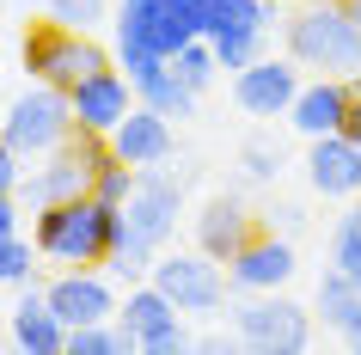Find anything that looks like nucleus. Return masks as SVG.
Instances as JSON below:
<instances>
[{
    "label": "nucleus",
    "mask_w": 361,
    "mask_h": 355,
    "mask_svg": "<svg viewBox=\"0 0 361 355\" xmlns=\"http://www.w3.org/2000/svg\"><path fill=\"white\" fill-rule=\"evenodd\" d=\"M233 331L251 355H300L312 343V313L300 300H288L282 288H269V294H245L233 306Z\"/></svg>",
    "instance_id": "nucleus-5"
},
{
    "label": "nucleus",
    "mask_w": 361,
    "mask_h": 355,
    "mask_svg": "<svg viewBox=\"0 0 361 355\" xmlns=\"http://www.w3.org/2000/svg\"><path fill=\"white\" fill-rule=\"evenodd\" d=\"M269 6H282V0H269Z\"/></svg>",
    "instance_id": "nucleus-36"
},
{
    "label": "nucleus",
    "mask_w": 361,
    "mask_h": 355,
    "mask_svg": "<svg viewBox=\"0 0 361 355\" xmlns=\"http://www.w3.org/2000/svg\"><path fill=\"white\" fill-rule=\"evenodd\" d=\"M171 74L184 80V86H196V92H202V86L221 74V61H214V43H209V37H190L178 56H171Z\"/></svg>",
    "instance_id": "nucleus-24"
},
{
    "label": "nucleus",
    "mask_w": 361,
    "mask_h": 355,
    "mask_svg": "<svg viewBox=\"0 0 361 355\" xmlns=\"http://www.w3.org/2000/svg\"><path fill=\"white\" fill-rule=\"evenodd\" d=\"M98 68H111V49H98L92 31H80V25H61V19H43L25 31V74L43 80V86H80L86 74Z\"/></svg>",
    "instance_id": "nucleus-4"
},
{
    "label": "nucleus",
    "mask_w": 361,
    "mask_h": 355,
    "mask_svg": "<svg viewBox=\"0 0 361 355\" xmlns=\"http://www.w3.org/2000/svg\"><path fill=\"white\" fill-rule=\"evenodd\" d=\"M171 300H178V313H214L221 300H227V270H221V258H209L202 245L196 251H159L153 258V276Z\"/></svg>",
    "instance_id": "nucleus-8"
},
{
    "label": "nucleus",
    "mask_w": 361,
    "mask_h": 355,
    "mask_svg": "<svg viewBox=\"0 0 361 355\" xmlns=\"http://www.w3.org/2000/svg\"><path fill=\"white\" fill-rule=\"evenodd\" d=\"M276 172H282V153H276V148H264V141H251V148H245V178L269 184Z\"/></svg>",
    "instance_id": "nucleus-29"
},
{
    "label": "nucleus",
    "mask_w": 361,
    "mask_h": 355,
    "mask_svg": "<svg viewBox=\"0 0 361 355\" xmlns=\"http://www.w3.org/2000/svg\"><path fill=\"white\" fill-rule=\"evenodd\" d=\"M276 221H282V233H294V227H300V208L282 203V208H276Z\"/></svg>",
    "instance_id": "nucleus-32"
},
{
    "label": "nucleus",
    "mask_w": 361,
    "mask_h": 355,
    "mask_svg": "<svg viewBox=\"0 0 361 355\" xmlns=\"http://www.w3.org/2000/svg\"><path fill=\"white\" fill-rule=\"evenodd\" d=\"M68 104H74V129L111 135L141 98H135V80L123 74V68H98V74H86L80 86H68Z\"/></svg>",
    "instance_id": "nucleus-12"
},
{
    "label": "nucleus",
    "mask_w": 361,
    "mask_h": 355,
    "mask_svg": "<svg viewBox=\"0 0 361 355\" xmlns=\"http://www.w3.org/2000/svg\"><path fill=\"white\" fill-rule=\"evenodd\" d=\"M19 178H25V172H19V153L0 141V196H19Z\"/></svg>",
    "instance_id": "nucleus-30"
},
{
    "label": "nucleus",
    "mask_w": 361,
    "mask_h": 355,
    "mask_svg": "<svg viewBox=\"0 0 361 355\" xmlns=\"http://www.w3.org/2000/svg\"><path fill=\"white\" fill-rule=\"evenodd\" d=\"M19 196L31 208L68 203V196H92V166L74 153V141H61L56 153H43V166H31V178H19Z\"/></svg>",
    "instance_id": "nucleus-14"
},
{
    "label": "nucleus",
    "mask_w": 361,
    "mask_h": 355,
    "mask_svg": "<svg viewBox=\"0 0 361 355\" xmlns=\"http://www.w3.org/2000/svg\"><path fill=\"white\" fill-rule=\"evenodd\" d=\"M251 233H257V215H251L239 196H214V203L196 215V245H202L209 258H221V263H227Z\"/></svg>",
    "instance_id": "nucleus-19"
},
{
    "label": "nucleus",
    "mask_w": 361,
    "mask_h": 355,
    "mask_svg": "<svg viewBox=\"0 0 361 355\" xmlns=\"http://www.w3.org/2000/svg\"><path fill=\"white\" fill-rule=\"evenodd\" d=\"M343 343H349V349H355V355H361V331H355V337H343Z\"/></svg>",
    "instance_id": "nucleus-34"
},
{
    "label": "nucleus",
    "mask_w": 361,
    "mask_h": 355,
    "mask_svg": "<svg viewBox=\"0 0 361 355\" xmlns=\"http://www.w3.org/2000/svg\"><path fill=\"white\" fill-rule=\"evenodd\" d=\"M349 86H355V98H361V68H355V74H349Z\"/></svg>",
    "instance_id": "nucleus-35"
},
{
    "label": "nucleus",
    "mask_w": 361,
    "mask_h": 355,
    "mask_svg": "<svg viewBox=\"0 0 361 355\" xmlns=\"http://www.w3.org/2000/svg\"><path fill=\"white\" fill-rule=\"evenodd\" d=\"M343 135H349V141H355V148H361V98H355V104H349V116H343Z\"/></svg>",
    "instance_id": "nucleus-31"
},
{
    "label": "nucleus",
    "mask_w": 361,
    "mask_h": 355,
    "mask_svg": "<svg viewBox=\"0 0 361 355\" xmlns=\"http://www.w3.org/2000/svg\"><path fill=\"white\" fill-rule=\"evenodd\" d=\"M294 92H300V61L294 56H257L251 68L233 74V98L245 116H288Z\"/></svg>",
    "instance_id": "nucleus-11"
},
{
    "label": "nucleus",
    "mask_w": 361,
    "mask_h": 355,
    "mask_svg": "<svg viewBox=\"0 0 361 355\" xmlns=\"http://www.w3.org/2000/svg\"><path fill=\"white\" fill-rule=\"evenodd\" d=\"M319 313H324L331 331L355 337L361 331V282H349L343 270H324L319 276Z\"/></svg>",
    "instance_id": "nucleus-21"
},
{
    "label": "nucleus",
    "mask_w": 361,
    "mask_h": 355,
    "mask_svg": "<svg viewBox=\"0 0 361 355\" xmlns=\"http://www.w3.org/2000/svg\"><path fill=\"white\" fill-rule=\"evenodd\" d=\"M6 343L25 349V355H68V325H61V313L49 306V294L25 288V300L6 313Z\"/></svg>",
    "instance_id": "nucleus-16"
},
{
    "label": "nucleus",
    "mask_w": 361,
    "mask_h": 355,
    "mask_svg": "<svg viewBox=\"0 0 361 355\" xmlns=\"http://www.w3.org/2000/svg\"><path fill=\"white\" fill-rule=\"evenodd\" d=\"M209 43H214V61H221V68H233V74H239V68H251V61L264 56V31H257V25L221 31V37H209Z\"/></svg>",
    "instance_id": "nucleus-23"
},
{
    "label": "nucleus",
    "mask_w": 361,
    "mask_h": 355,
    "mask_svg": "<svg viewBox=\"0 0 361 355\" xmlns=\"http://www.w3.org/2000/svg\"><path fill=\"white\" fill-rule=\"evenodd\" d=\"M111 148H116V160H129L135 172L141 166H166L171 160V116H159L153 104H135V111L111 129Z\"/></svg>",
    "instance_id": "nucleus-18"
},
{
    "label": "nucleus",
    "mask_w": 361,
    "mask_h": 355,
    "mask_svg": "<svg viewBox=\"0 0 361 355\" xmlns=\"http://www.w3.org/2000/svg\"><path fill=\"white\" fill-rule=\"evenodd\" d=\"M116 318L129 325V337H135V349H141V355H184V349H190L184 313H178V300H171L159 282H135L129 300L116 306Z\"/></svg>",
    "instance_id": "nucleus-7"
},
{
    "label": "nucleus",
    "mask_w": 361,
    "mask_h": 355,
    "mask_svg": "<svg viewBox=\"0 0 361 355\" xmlns=\"http://www.w3.org/2000/svg\"><path fill=\"white\" fill-rule=\"evenodd\" d=\"M349 104H355V86L343 74H319L312 86H300L294 92V104H288V123L306 135V141H319V135H343V116H349Z\"/></svg>",
    "instance_id": "nucleus-13"
},
{
    "label": "nucleus",
    "mask_w": 361,
    "mask_h": 355,
    "mask_svg": "<svg viewBox=\"0 0 361 355\" xmlns=\"http://www.w3.org/2000/svg\"><path fill=\"white\" fill-rule=\"evenodd\" d=\"M68 135H74V104H68L61 86H43V80L13 104V111H6V123H0V141L19 153V160H43V153H56Z\"/></svg>",
    "instance_id": "nucleus-6"
},
{
    "label": "nucleus",
    "mask_w": 361,
    "mask_h": 355,
    "mask_svg": "<svg viewBox=\"0 0 361 355\" xmlns=\"http://www.w3.org/2000/svg\"><path fill=\"white\" fill-rule=\"evenodd\" d=\"M49 19L80 25V31H98V25H104V0H49Z\"/></svg>",
    "instance_id": "nucleus-28"
},
{
    "label": "nucleus",
    "mask_w": 361,
    "mask_h": 355,
    "mask_svg": "<svg viewBox=\"0 0 361 355\" xmlns=\"http://www.w3.org/2000/svg\"><path fill=\"white\" fill-rule=\"evenodd\" d=\"M294 270H300V258H294V245H288V233H276V227H257L239 251L227 258V282L239 288V294H269V288H288L294 282Z\"/></svg>",
    "instance_id": "nucleus-10"
},
{
    "label": "nucleus",
    "mask_w": 361,
    "mask_h": 355,
    "mask_svg": "<svg viewBox=\"0 0 361 355\" xmlns=\"http://www.w3.org/2000/svg\"><path fill=\"white\" fill-rule=\"evenodd\" d=\"M288 56L312 74H355L361 68V25L349 19L343 0H306L288 19Z\"/></svg>",
    "instance_id": "nucleus-3"
},
{
    "label": "nucleus",
    "mask_w": 361,
    "mask_h": 355,
    "mask_svg": "<svg viewBox=\"0 0 361 355\" xmlns=\"http://www.w3.org/2000/svg\"><path fill=\"white\" fill-rule=\"evenodd\" d=\"M37 239H19V233H6L0 239V282L6 288H31V270H37Z\"/></svg>",
    "instance_id": "nucleus-25"
},
{
    "label": "nucleus",
    "mask_w": 361,
    "mask_h": 355,
    "mask_svg": "<svg viewBox=\"0 0 361 355\" xmlns=\"http://www.w3.org/2000/svg\"><path fill=\"white\" fill-rule=\"evenodd\" d=\"M306 184L319 196H361V148L349 135H319L306 153Z\"/></svg>",
    "instance_id": "nucleus-17"
},
{
    "label": "nucleus",
    "mask_w": 361,
    "mask_h": 355,
    "mask_svg": "<svg viewBox=\"0 0 361 355\" xmlns=\"http://www.w3.org/2000/svg\"><path fill=\"white\" fill-rule=\"evenodd\" d=\"M123 215H129V227L147 245L166 251V239L178 233V215H184V178L166 172V166H141V172H135L129 203H123Z\"/></svg>",
    "instance_id": "nucleus-9"
},
{
    "label": "nucleus",
    "mask_w": 361,
    "mask_h": 355,
    "mask_svg": "<svg viewBox=\"0 0 361 355\" xmlns=\"http://www.w3.org/2000/svg\"><path fill=\"white\" fill-rule=\"evenodd\" d=\"M129 190H135V166L129 160H111V166L92 178V196H104V203H129Z\"/></svg>",
    "instance_id": "nucleus-27"
},
{
    "label": "nucleus",
    "mask_w": 361,
    "mask_h": 355,
    "mask_svg": "<svg viewBox=\"0 0 361 355\" xmlns=\"http://www.w3.org/2000/svg\"><path fill=\"white\" fill-rule=\"evenodd\" d=\"M116 233H123V203H104V196H68V203L37 208V227L31 239L49 263L61 270H98L111 258Z\"/></svg>",
    "instance_id": "nucleus-1"
},
{
    "label": "nucleus",
    "mask_w": 361,
    "mask_h": 355,
    "mask_svg": "<svg viewBox=\"0 0 361 355\" xmlns=\"http://www.w3.org/2000/svg\"><path fill=\"white\" fill-rule=\"evenodd\" d=\"M123 74L135 80V98L153 104L159 116H190L196 111V86H184V80L171 74V61H129Z\"/></svg>",
    "instance_id": "nucleus-20"
},
{
    "label": "nucleus",
    "mask_w": 361,
    "mask_h": 355,
    "mask_svg": "<svg viewBox=\"0 0 361 355\" xmlns=\"http://www.w3.org/2000/svg\"><path fill=\"white\" fill-rule=\"evenodd\" d=\"M43 294H49V306L61 313L68 331L74 325H98V318H116V294H111V282L98 276V270H61Z\"/></svg>",
    "instance_id": "nucleus-15"
},
{
    "label": "nucleus",
    "mask_w": 361,
    "mask_h": 355,
    "mask_svg": "<svg viewBox=\"0 0 361 355\" xmlns=\"http://www.w3.org/2000/svg\"><path fill=\"white\" fill-rule=\"evenodd\" d=\"M343 6H349V19H355V25H361V0H343Z\"/></svg>",
    "instance_id": "nucleus-33"
},
{
    "label": "nucleus",
    "mask_w": 361,
    "mask_h": 355,
    "mask_svg": "<svg viewBox=\"0 0 361 355\" xmlns=\"http://www.w3.org/2000/svg\"><path fill=\"white\" fill-rule=\"evenodd\" d=\"M129 349H135L129 325H111V318L74 325V331H68V355H129Z\"/></svg>",
    "instance_id": "nucleus-22"
},
{
    "label": "nucleus",
    "mask_w": 361,
    "mask_h": 355,
    "mask_svg": "<svg viewBox=\"0 0 361 355\" xmlns=\"http://www.w3.org/2000/svg\"><path fill=\"white\" fill-rule=\"evenodd\" d=\"M209 0H123L116 6V61H171L190 37H202Z\"/></svg>",
    "instance_id": "nucleus-2"
},
{
    "label": "nucleus",
    "mask_w": 361,
    "mask_h": 355,
    "mask_svg": "<svg viewBox=\"0 0 361 355\" xmlns=\"http://www.w3.org/2000/svg\"><path fill=\"white\" fill-rule=\"evenodd\" d=\"M331 270H343L349 282H361V208L343 215L337 233H331Z\"/></svg>",
    "instance_id": "nucleus-26"
}]
</instances>
